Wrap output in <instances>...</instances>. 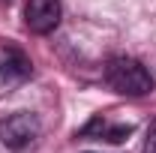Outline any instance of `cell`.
Instances as JSON below:
<instances>
[{
    "instance_id": "obj_1",
    "label": "cell",
    "mask_w": 156,
    "mask_h": 153,
    "mask_svg": "<svg viewBox=\"0 0 156 153\" xmlns=\"http://www.w3.org/2000/svg\"><path fill=\"white\" fill-rule=\"evenodd\" d=\"M105 81L108 87L123 96H147L153 93V78L150 72L132 57H114L105 66Z\"/></svg>"
},
{
    "instance_id": "obj_2",
    "label": "cell",
    "mask_w": 156,
    "mask_h": 153,
    "mask_svg": "<svg viewBox=\"0 0 156 153\" xmlns=\"http://www.w3.org/2000/svg\"><path fill=\"white\" fill-rule=\"evenodd\" d=\"M39 129H42V123H39L36 114H30V111H15V114H9V117L0 120V144L9 147V150H21V147L33 144L39 138Z\"/></svg>"
},
{
    "instance_id": "obj_3",
    "label": "cell",
    "mask_w": 156,
    "mask_h": 153,
    "mask_svg": "<svg viewBox=\"0 0 156 153\" xmlns=\"http://www.w3.org/2000/svg\"><path fill=\"white\" fill-rule=\"evenodd\" d=\"M60 15H63L60 0H27V9H24L27 27H30L33 33H39V36L51 33L60 24Z\"/></svg>"
},
{
    "instance_id": "obj_4",
    "label": "cell",
    "mask_w": 156,
    "mask_h": 153,
    "mask_svg": "<svg viewBox=\"0 0 156 153\" xmlns=\"http://www.w3.org/2000/svg\"><path fill=\"white\" fill-rule=\"evenodd\" d=\"M84 138H90V135H96V138H105V141H111V144H120V141H126L129 135H132V126L129 123H108V120H90L84 129H81Z\"/></svg>"
},
{
    "instance_id": "obj_5",
    "label": "cell",
    "mask_w": 156,
    "mask_h": 153,
    "mask_svg": "<svg viewBox=\"0 0 156 153\" xmlns=\"http://www.w3.org/2000/svg\"><path fill=\"white\" fill-rule=\"evenodd\" d=\"M30 75V60L21 54L18 48H6L0 51V78L6 81H21Z\"/></svg>"
},
{
    "instance_id": "obj_6",
    "label": "cell",
    "mask_w": 156,
    "mask_h": 153,
    "mask_svg": "<svg viewBox=\"0 0 156 153\" xmlns=\"http://www.w3.org/2000/svg\"><path fill=\"white\" fill-rule=\"evenodd\" d=\"M144 153H156V120L147 126V138H144Z\"/></svg>"
}]
</instances>
